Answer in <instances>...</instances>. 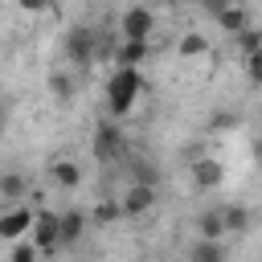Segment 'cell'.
I'll list each match as a JSON object with an SVG mask.
<instances>
[{
  "mask_svg": "<svg viewBox=\"0 0 262 262\" xmlns=\"http://www.w3.org/2000/svg\"><path fill=\"white\" fill-rule=\"evenodd\" d=\"M111 57H115V66H143V61H147V41H127V37H123Z\"/></svg>",
  "mask_w": 262,
  "mask_h": 262,
  "instance_id": "4fadbf2b",
  "label": "cell"
},
{
  "mask_svg": "<svg viewBox=\"0 0 262 262\" xmlns=\"http://www.w3.org/2000/svg\"><path fill=\"white\" fill-rule=\"evenodd\" d=\"M242 61H246V74H250V82L258 86V82H262V53H246Z\"/></svg>",
  "mask_w": 262,
  "mask_h": 262,
  "instance_id": "cb8c5ba5",
  "label": "cell"
},
{
  "mask_svg": "<svg viewBox=\"0 0 262 262\" xmlns=\"http://www.w3.org/2000/svg\"><path fill=\"white\" fill-rule=\"evenodd\" d=\"M176 53L180 57H205L209 53V37H201V33H180V41H176Z\"/></svg>",
  "mask_w": 262,
  "mask_h": 262,
  "instance_id": "e0dca14e",
  "label": "cell"
},
{
  "mask_svg": "<svg viewBox=\"0 0 262 262\" xmlns=\"http://www.w3.org/2000/svg\"><path fill=\"white\" fill-rule=\"evenodd\" d=\"M156 201H160L156 184H139V180H131L127 192L119 196V213H123V217H143V213L156 209Z\"/></svg>",
  "mask_w": 262,
  "mask_h": 262,
  "instance_id": "5b68a950",
  "label": "cell"
},
{
  "mask_svg": "<svg viewBox=\"0 0 262 262\" xmlns=\"http://www.w3.org/2000/svg\"><path fill=\"white\" fill-rule=\"evenodd\" d=\"M16 4H20V12H33V16H41V12L53 8V0H16Z\"/></svg>",
  "mask_w": 262,
  "mask_h": 262,
  "instance_id": "d4e9b609",
  "label": "cell"
},
{
  "mask_svg": "<svg viewBox=\"0 0 262 262\" xmlns=\"http://www.w3.org/2000/svg\"><path fill=\"white\" fill-rule=\"evenodd\" d=\"M49 94H53V102H74V94H78V78L70 74V70H53L49 74Z\"/></svg>",
  "mask_w": 262,
  "mask_h": 262,
  "instance_id": "7c38bea8",
  "label": "cell"
},
{
  "mask_svg": "<svg viewBox=\"0 0 262 262\" xmlns=\"http://www.w3.org/2000/svg\"><path fill=\"white\" fill-rule=\"evenodd\" d=\"M213 20H217V25L225 29V33H242V29L250 25V16H246V8H242L237 0H233V4H225V8H221V12L213 16Z\"/></svg>",
  "mask_w": 262,
  "mask_h": 262,
  "instance_id": "9a60e30c",
  "label": "cell"
},
{
  "mask_svg": "<svg viewBox=\"0 0 262 262\" xmlns=\"http://www.w3.org/2000/svg\"><path fill=\"white\" fill-rule=\"evenodd\" d=\"M233 37H237L242 57H246V53H258V45H262V33H258L254 25H246V29H242V33H233Z\"/></svg>",
  "mask_w": 262,
  "mask_h": 262,
  "instance_id": "7402d4cb",
  "label": "cell"
},
{
  "mask_svg": "<svg viewBox=\"0 0 262 262\" xmlns=\"http://www.w3.org/2000/svg\"><path fill=\"white\" fill-rule=\"evenodd\" d=\"M49 176H53L57 188H78V184H82V168H78L74 160H57V164L49 168Z\"/></svg>",
  "mask_w": 262,
  "mask_h": 262,
  "instance_id": "2e32d148",
  "label": "cell"
},
{
  "mask_svg": "<svg viewBox=\"0 0 262 262\" xmlns=\"http://www.w3.org/2000/svg\"><path fill=\"white\" fill-rule=\"evenodd\" d=\"M66 61L74 70H86L98 61V33L90 25H70L66 29Z\"/></svg>",
  "mask_w": 262,
  "mask_h": 262,
  "instance_id": "7a4b0ae2",
  "label": "cell"
},
{
  "mask_svg": "<svg viewBox=\"0 0 262 262\" xmlns=\"http://www.w3.org/2000/svg\"><path fill=\"white\" fill-rule=\"evenodd\" d=\"M192 188L196 192H217L221 184H225V164L217 160V156H201V160H192Z\"/></svg>",
  "mask_w": 262,
  "mask_h": 262,
  "instance_id": "52a82bcc",
  "label": "cell"
},
{
  "mask_svg": "<svg viewBox=\"0 0 262 262\" xmlns=\"http://www.w3.org/2000/svg\"><path fill=\"white\" fill-rule=\"evenodd\" d=\"M29 225H33V209L29 205H8L4 213H0V242H20L25 233H29Z\"/></svg>",
  "mask_w": 262,
  "mask_h": 262,
  "instance_id": "ba28073f",
  "label": "cell"
},
{
  "mask_svg": "<svg viewBox=\"0 0 262 262\" xmlns=\"http://www.w3.org/2000/svg\"><path fill=\"white\" fill-rule=\"evenodd\" d=\"M242 127V115L237 111H217L213 119H209V131L213 135H225V131H237Z\"/></svg>",
  "mask_w": 262,
  "mask_h": 262,
  "instance_id": "d6986e66",
  "label": "cell"
},
{
  "mask_svg": "<svg viewBox=\"0 0 262 262\" xmlns=\"http://www.w3.org/2000/svg\"><path fill=\"white\" fill-rule=\"evenodd\" d=\"M119 217H123V213H119V201H115V196H102V201L94 205V221H98V225H111V221H119Z\"/></svg>",
  "mask_w": 262,
  "mask_h": 262,
  "instance_id": "44dd1931",
  "label": "cell"
},
{
  "mask_svg": "<svg viewBox=\"0 0 262 262\" xmlns=\"http://www.w3.org/2000/svg\"><path fill=\"white\" fill-rule=\"evenodd\" d=\"M221 225H225V233L242 237V233H250V225H254V213H250L246 205L229 201V205H221Z\"/></svg>",
  "mask_w": 262,
  "mask_h": 262,
  "instance_id": "8fae6325",
  "label": "cell"
},
{
  "mask_svg": "<svg viewBox=\"0 0 262 262\" xmlns=\"http://www.w3.org/2000/svg\"><path fill=\"white\" fill-rule=\"evenodd\" d=\"M90 151H94V160H98V164L123 160V156H127V135H123V127H119V123H111V119L94 123V135H90Z\"/></svg>",
  "mask_w": 262,
  "mask_h": 262,
  "instance_id": "3957f363",
  "label": "cell"
},
{
  "mask_svg": "<svg viewBox=\"0 0 262 262\" xmlns=\"http://www.w3.org/2000/svg\"><path fill=\"white\" fill-rule=\"evenodd\" d=\"M29 242L37 246V254H53V250H57V213H53V209H37V213H33Z\"/></svg>",
  "mask_w": 262,
  "mask_h": 262,
  "instance_id": "8992f818",
  "label": "cell"
},
{
  "mask_svg": "<svg viewBox=\"0 0 262 262\" xmlns=\"http://www.w3.org/2000/svg\"><path fill=\"white\" fill-rule=\"evenodd\" d=\"M127 172H131V180H139V184H156V168H151V160H143V156H131Z\"/></svg>",
  "mask_w": 262,
  "mask_h": 262,
  "instance_id": "ffe728a7",
  "label": "cell"
},
{
  "mask_svg": "<svg viewBox=\"0 0 262 262\" xmlns=\"http://www.w3.org/2000/svg\"><path fill=\"white\" fill-rule=\"evenodd\" d=\"M188 262H229L225 237H196L188 246Z\"/></svg>",
  "mask_w": 262,
  "mask_h": 262,
  "instance_id": "30bf717a",
  "label": "cell"
},
{
  "mask_svg": "<svg viewBox=\"0 0 262 262\" xmlns=\"http://www.w3.org/2000/svg\"><path fill=\"white\" fill-rule=\"evenodd\" d=\"M8 262H41V254H37V246H33V242H25V237H20V242L12 246V254H8Z\"/></svg>",
  "mask_w": 262,
  "mask_h": 262,
  "instance_id": "603a6c76",
  "label": "cell"
},
{
  "mask_svg": "<svg viewBox=\"0 0 262 262\" xmlns=\"http://www.w3.org/2000/svg\"><path fill=\"white\" fill-rule=\"evenodd\" d=\"M139 94H143V74H139V66H115V74L106 78V111H111L115 119H127V115L135 111Z\"/></svg>",
  "mask_w": 262,
  "mask_h": 262,
  "instance_id": "6da1fadb",
  "label": "cell"
},
{
  "mask_svg": "<svg viewBox=\"0 0 262 262\" xmlns=\"http://www.w3.org/2000/svg\"><path fill=\"white\" fill-rule=\"evenodd\" d=\"M225 4H233V0H201V8H205L209 16H217V12L225 8Z\"/></svg>",
  "mask_w": 262,
  "mask_h": 262,
  "instance_id": "484cf974",
  "label": "cell"
},
{
  "mask_svg": "<svg viewBox=\"0 0 262 262\" xmlns=\"http://www.w3.org/2000/svg\"><path fill=\"white\" fill-rule=\"evenodd\" d=\"M151 33H156V12H151V8L131 4V8L119 16V37H127V41H147Z\"/></svg>",
  "mask_w": 262,
  "mask_h": 262,
  "instance_id": "277c9868",
  "label": "cell"
},
{
  "mask_svg": "<svg viewBox=\"0 0 262 262\" xmlns=\"http://www.w3.org/2000/svg\"><path fill=\"white\" fill-rule=\"evenodd\" d=\"M25 192H29V180H25V172H16V168L0 172V196H4V201H12V205H16Z\"/></svg>",
  "mask_w": 262,
  "mask_h": 262,
  "instance_id": "5bb4252c",
  "label": "cell"
},
{
  "mask_svg": "<svg viewBox=\"0 0 262 262\" xmlns=\"http://www.w3.org/2000/svg\"><path fill=\"white\" fill-rule=\"evenodd\" d=\"M196 237H225V225H221V209H205L196 217Z\"/></svg>",
  "mask_w": 262,
  "mask_h": 262,
  "instance_id": "ac0fdd59",
  "label": "cell"
},
{
  "mask_svg": "<svg viewBox=\"0 0 262 262\" xmlns=\"http://www.w3.org/2000/svg\"><path fill=\"white\" fill-rule=\"evenodd\" d=\"M82 237H86V213L82 209L57 213V250H74Z\"/></svg>",
  "mask_w": 262,
  "mask_h": 262,
  "instance_id": "9c48e42d",
  "label": "cell"
}]
</instances>
